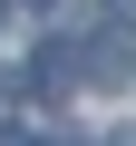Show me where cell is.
Wrapping results in <instances>:
<instances>
[]
</instances>
